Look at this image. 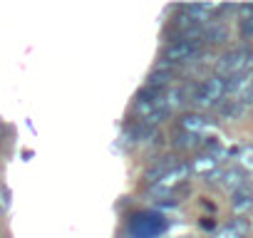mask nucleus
Returning a JSON list of instances; mask_svg holds the SVG:
<instances>
[{
  "label": "nucleus",
  "instance_id": "7",
  "mask_svg": "<svg viewBox=\"0 0 253 238\" xmlns=\"http://www.w3.org/2000/svg\"><path fill=\"white\" fill-rule=\"evenodd\" d=\"M221 186H223L226 191L236 194L238 189H243V186H246V171H241L238 166L221 171Z\"/></svg>",
  "mask_w": 253,
  "mask_h": 238
},
{
  "label": "nucleus",
  "instance_id": "6",
  "mask_svg": "<svg viewBox=\"0 0 253 238\" xmlns=\"http://www.w3.org/2000/svg\"><path fill=\"white\" fill-rule=\"evenodd\" d=\"M189 171L201 174V176H213V174L218 171V159H216V154H199L196 159H191Z\"/></svg>",
  "mask_w": 253,
  "mask_h": 238
},
{
  "label": "nucleus",
  "instance_id": "11",
  "mask_svg": "<svg viewBox=\"0 0 253 238\" xmlns=\"http://www.w3.org/2000/svg\"><path fill=\"white\" fill-rule=\"evenodd\" d=\"M169 82H171V72H167V70H157V72L149 75V87H159V92H162Z\"/></svg>",
  "mask_w": 253,
  "mask_h": 238
},
{
  "label": "nucleus",
  "instance_id": "5",
  "mask_svg": "<svg viewBox=\"0 0 253 238\" xmlns=\"http://www.w3.org/2000/svg\"><path fill=\"white\" fill-rule=\"evenodd\" d=\"M186 176H189V166H186V164H176V166L169 169L159 181H154V184H157V191H171V189H174L176 184H181Z\"/></svg>",
  "mask_w": 253,
  "mask_h": 238
},
{
  "label": "nucleus",
  "instance_id": "12",
  "mask_svg": "<svg viewBox=\"0 0 253 238\" xmlns=\"http://www.w3.org/2000/svg\"><path fill=\"white\" fill-rule=\"evenodd\" d=\"M238 169L241 171H253V147H243L238 152Z\"/></svg>",
  "mask_w": 253,
  "mask_h": 238
},
{
  "label": "nucleus",
  "instance_id": "13",
  "mask_svg": "<svg viewBox=\"0 0 253 238\" xmlns=\"http://www.w3.org/2000/svg\"><path fill=\"white\" fill-rule=\"evenodd\" d=\"M196 144H199V137L186 134V132L176 134V147H181V149H191V147H196Z\"/></svg>",
  "mask_w": 253,
  "mask_h": 238
},
{
  "label": "nucleus",
  "instance_id": "14",
  "mask_svg": "<svg viewBox=\"0 0 253 238\" xmlns=\"http://www.w3.org/2000/svg\"><path fill=\"white\" fill-rule=\"evenodd\" d=\"M241 33H243V38H253V15H246L241 20Z\"/></svg>",
  "mask_w": 253,
  "mask_h": 238
},
{
  "label": "nucleus",
  "instance_id": "4",
  "mask_svg": "<svg viewBox=\"0 0 253 238\" xmlns=\"http://www.w3.org/2000/svg\"><path fill=\"white\" fill-rule=\"evenodd\" d=\"M248 233H251V221L238 216V218L223 223V226L216 231L213 238H248Z\"/></svg>",
  "mask_w": 253,
  "mask_h": 238
},
{
  "label": "nucleus",
  "instance_id": "8",
  "mask_svg": "<svg viewBox=\"0 0 253 238\" xmlns=\"http://www.w3.org/2000/svg\"><path fill=\"white\" fill-rule=\"evenodd\" d=\"M231 206H233V211H236L238 216L248 213V211L253 208V189H251V186L238 189V191L233 194V198H231Z\"/></svg>",
  "mask_w": 253,
  "mask_h": 238
},
{
  "label": "nucleus",
  "instance_id": "10",
  "mask_svg": "<svg viewBox=\"0 0 253 238\" xmlns=\"http://www.w3.org/2000/svg\"><path fill=\"white\" fill-rule=\"evenodd\" d=\"M201 38H204L206 42H213V45H218V42H226V38H228V30H226V25H223V23H209V25L204 28Z\"/></svg>",
  "mask_w": 253,
  "mask_h": 238
},
{
  "label": "nucleus",
  "instance_id": "15",
  "mask_svg": "<svg viewBox=\"0 0 253 238\" xmlns=\"http://www.w3.org/2000/svg\"><path fill=\"white\" fill-rule=\"evenodd\" d=\"M0 134H3V127H0Z\"/></svg>",
  "mask_w": 253,
  "mask_h": 238
},
{
  "label": "nucleus",
  "instance_id": "1",
  "mask_svg": "<svg viewBox=\"0 0 253 238\" xmlns=\"http://www.w3.org/2000/svg\"><path fill=\"white\" fill-rule=\"evenodd\" d=\"M251 72H253V50H248V47L228 50L216 62V75L223 79H231L236 75H251Z\"/></svg>",
  "mask_w": 253,
  "mask_h": 238
},
{
  "label": "nucleus",
  "instance_id": "9",
  "mask_svg": "<svg viewBox=\"0 0 253 238\" xmlns=\"http://www.w3.org/2000/svg\"><path fill=\"white\" fill-rule=\"evenodd\" d=\"M206 127H209V122H206L201 114H186V117H181V132H186V134L199 137Z\"/></svg>",
  "mask_w": 253,
  "mask_h": 238
},
{
  "label": "nucleus",
  "instance_id": "3",
  "mask_svg": "<svg viewBox=\"0 0 253 238\" xmlns=\"http://www.w3.org/2000/svg\"><path fill=\"white\" fill-rule=\"evenodd\" d=\"M196 55H199V42H191V40H174L164 50L167 65H184V62H191Z\"/></svg>",
  "mask_w": 253,
  "mask_h": 238
},
{
  "label": "nucleus",
  "instance_id": "2",
  "mask_svg": "<svg viewBox=\"0 0 253 238\" xmlns=\"http://www.w3.org/2000/svg\"><path fill=\"white\" fill-rule=\"evenodd\" d=\"M226 79L223 77H218V75H211L209 79H204L201 82V87L196 89V94H194V104L196 107H201V109H206V107H213V104H218L228 92H226Z\"/></svg>",
  "mask_w": 253,
  "mask_h": 238
}]
</instances>
